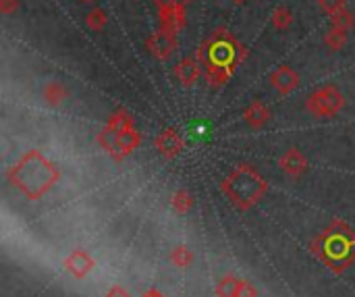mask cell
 I'll return each mask as SVG.
<instances>
[{"label":"cell","instance_id":"obj_4","mask_svg":"<svg viewBox=\"0 0 355 297\" xmlns=\"http://www.w3.org/2000/svg\"><path fill=\"white\" fill-rule=\"evenodd\" d=\"M225 192L229 194V198L239 206V208H252L254 204H258L266 189L268 183L262 179V175L250 167V164H239L227 179H225Z\"/></svg>","mask_w":355,"mask_h":297},{"label":"cell","instance_id":"obj_17","mask_svg":"<svg viewBox=\"0 0 355 297\" xmlns=\"http://www.w3.org/2000/svg\"><path fill=\"white\" fill-rule=\"evenodd\" d=\"M108 23V17H106V10H102L100 6L98 8H92L87 15H85V25L92 29V31H100L104 29Z\"/></svg>","mask_w":355,"mask_h":297},{"label":"cell","instance_id":"obj_29","mask_svg":"<svg viewBox=\"0 0 355 297\" xmlns=\"http://www.w3.org/2000/svg\"><path fill=\"white\" fill-rule=\"evenodd\" d=\"M81 2H96V0H81Z\"/></svg>","mask_w":355,"mask_h":297},{"label":"cell","instance_id":"obj_9","mask_svg":"<svg viewBox=\"0 0 355 297\" xmlns=\"http://www.w3.org/2000/svg\"><path fill=\"white\" fill-rule=\"evenodd\" d=\"M154 146H156V150L160 152V156H164V158H175V156L183 150L185 142H183V137H181L175 129H164V131H160V133L156 135Z\"/></svg>","mask_w":355,"mask_h":297},{"label":"cell","instance_id":"obj_16","mask_svg":"<svg viewBox=\"0 0 355 297\" xmlns=\"http://www.w3.org/2000/svg\"><path fill=\"white\" fill-rule=\"evenodd\" d=\"M270 21H272V25H275V29L285 31V29H289L291 23H293V12H291L287 6H277V8L272 10Z\"/></svg>","mask_w":355,"mask_h":297},{"label":"cell","instance_id":"obj_13","mask_svg":"<svg viewBox=\"0 0 355 297\" xmlns=\"http://www.w3.org/2000/svg\"><path fill=\"white\" fill-rule=\"evenodd\" d=\"M281 169H283L289 177H300V175H304V173L308 171V160H306V156H304L300 150L291 148V150L281 158Z\"/></svg>","mask_w":355,"mask_h":297},{"label":"cell","instance_id":"obj_3","mask_svg":"<svg viewBox=\"0 0 355 297\" xmlns=\"http://www.w3.org/2000/svg\"><path fill=\"white\" fill-rule=\"evenodd\" d=\"M98 144L114 158L123 160L127 158L133 150L139 148L141 135L135 129L133 117L127 110H116L108 119L106 127L98 133Z\"/></svg>","mask_w":355,"mask_h":297},{"label":"cell","instance_id":"obj_26","mask_svg":"<svg viewBox=\"0 0 355 297\" xmlns=\"http://www.w3.org/2000/svg\"><path fill=\"white\" fill-rule=\"evenodd\" d=\"M106 297H129V294H127L123 287H119V285H116V287H112V289L106 294Z\"/></svg>","mask_w":355,"mask_h":297},{"label":"cell","instance_id":"obj_5","mask_svg":"<svg viewBox=\"0 0 355 297\" xmlns=\"http://www.w3.org/2000/svg\"><path fill=\"white\" fill-rule=\"evenodd\" d=\"M308 110L314 114V117H320V119H331L335 114L341 112V108L345 106V98L341 94V90L333 83L329 85H322L318 87L306 102Z\"/></svg>","mask_w":355,"mask_h":297},{"label":"cell","instance_id":"obj_7","mask_svg":"<svg viewBox=\"0 0 355 297\" xmlns=\"http://www.w3.org/2000/svg\"><path fill=\"white\" fill-rule=\"evenodd\" d=\"M158 23L160 29L179 33L187 25V10L185 6H168V8H158Z\"/></svg>","mask_w":355,"mask_h":297},{"label":"cell","instance_id":"obj_20","mask_svg":"<svg viewBox=\"0 0 355 297\" xmlns=\"http://www.w3.org/2000/svg\"><path fill=\"white\" fill-rule=\"evenodd\" d=\"M191 204H193V200H191V196L187 194V192H177L175 196H173V208L179 212V214H185V212H189V208H191Z\"/></svg>","mask_w":355,"mask_h":297},{"label":"cell","instance_id":"obj_23","mask_svg":"<svg viewBox=\"0 0 355 297\" xmlns=\"http://www.w3.org/2000/svg\"><path fill=\"white\" fill-rule=\"evenodd\" d=\"M19 8V0H0V12L2 15H12Z\"/></svg>","mask_w":355,"mask_h":297},{"label":"cell","instance_id":"obj_2","mask_svg":"<svg viewBox=\"0 0 355 297\" xmlns=\"http://www.w3.org/2000/svg\"><path fill=\"white\" fill-rule=\"evenodd\" d=\"M58 177L60 173L54 162H50L40 150L25 152L8 173L10 185L27 200H40L42 196H46L54 187Z\"/></svg>","mask_w":355,"mask_h":297},{"label":"cell","instance_id":"obj_15","mask_svg":"<svg viewBox=\"0 0 355 297\" xmlns=\"http://www.w3.org/2000/svg\"><path fill=\"white\" fill-rule=\"evenodd\" d=\"M347 33H349V31H345V29H339V27H333V25H331V29H329V31H327V35H324V44H327V48H329V50H333V52L341 50V48L347 44Z\"/></svg>","mask_w":355,"mask_h":297},{"label":"cell","instance_id":"obj_14","mask_svg":"<svg viewBox=\"0 0 355 297\" xmlns=\"http://www.w3.org/2000/svg\"><path fill=\"white\" fill-rule=\"evenodd\" d=\"M69 98V92H67V87L60 83V81H50V83H46V87H44V100H46V104L48 106H60L64 100Z\"/></svg>","mask_w":355,"mask_h":297},{"label":"cell","instance_id":"obj_24","mask_svg":"<svg viewBox=\"0 0 355 297\" xmlns=\"http://www.w3.org/2000/svg\"><path fill=\"white\" fill-rule=\"evenodd\" d=\"M158 8H168V6H187L191 0H152Z\"/></svg>","mask_w":355,"mask_h":297},{"label":"cell","instance_id":"obj_1","mask_svg":"<svg viewBox=\"0 0 355 297\" xmlns=\"http://www.w3.org/2000/svg\"><path fill=\"white\" fill-rule=\"evenodd\" d=\"M196 58L206 67V79L212 87H223L245 58V48L227 27H216L206 44L196 52Z\"/></svg>","mask_w":355,"mask_h":297},{"label":"cell","instance_id":"obj_27","mask_svg":"<svg viewBox=\"0 0 355 297\" xmlns=\"http://www.w3.org/2000/svg\"><path fill=\"white\" fill-rule=\"evenodd\" d=\"M141 297H164V296H162L160 291H156V289H152V291H146V294H144V296H141Z\"/></svg>","mask_w":355,"mask_h":297},{"label":"cell","instance_id":"obj_19","mask_svg":"<svg viewBox=\"0 0 355 297\" xmlns=\"http://www.w3.org/2000/svg\"><path fill=\"white\" fill-rule=\"evenodd\" d=\"M331 25H333V27H339V29H345V31L354 29V25H355L354 12H352L349 8H345V10H341V12L333 15V17H331Z\"/></svg>","mask_w":355,"mask_h":297},{"label":"cell","instance_id":"obj_11","mask_svg":"<svg viewBox=\"0 0 355 297\" xmlns=\"http://www.w3.org/2000/svg\"><path fill=\"white\" fill-rule=\"evenodd\" d=\"M67 271L75 277V279H83L92 269H94V260L89 258L87 252L83 250H75L69 258H67Z\"/></svg>","mask_w":355,"mask_h":297},{"label":"cell","instance_id":"obj_12","mask_svg":"<svg viewBox=\"0 0 355 297\" xmlns=\"http://www.w3.org/2000/svg\"><path fill=\"white\" fill-rule=\"evenodd\" d=\"M243 119H245V123H248L250 127H254V129H262V127L270 121V108H268L264 102L254 100V102L245 108Z\"/></svg>","mask_w":355,"mask_h":297},{"label":"cell","instance_id":"obj_22","mask_svg":"<svg viewBox=\"0 0 355 297\" xmlns=\"http://www.w3.org/2000/svg\"><path fill=\"white\" fill-rule=\"evenodd\" d=\"M318 4H320V8H322L327 15H331V17L347 8V6H345V0H318Z\"/></svg>","mask_w":355,"mask_h":297},{"label":"cell","instance_id":"obj_18","mask_svg":"<svg viewBox=\"0 0 355 297\" xmlns=\"http://www.w3.org/2000/svg\"><path fill=\"white\" fill-rule=\"evenodd\" d=\"M241 287V281L235 277H225L220 279V283L216 285V296L218 297H237Z\"/></svg>","mask_w":355,"mask_h":297},{"label":"cell","instance_id":"obj_25","mask_svg":"<svg viewBox=\"0 0 355 297\" xmlns=\"http://www.w3.org/2000/svg\"><path fill=\"white\" fill-rule=\"evenodd\" d=\"M256 287L252 285V283H245V281H241V287H239V294L237 297H256Z\"/></svg>","mask_w":355,"mask_h":297},{"label":"cell","instance_id":"obj_28","mask_svg":"<svg viewBox=\"0 0 355 297\" xmlns=\"http://www.w3.org/2000/svg\"><path fill=\"white\" fill-rule=\"evenodd\" d=\"M231 2H237V4H241V2H245V0H231Z\"/></svg>","mask_w":355,"mask_h":297},{"label":"cell","instance_id":"obj_21","mask_svg":"<svg viewBox=\"0 0 355 297\" xmlns=\"http://www.w3.org/2000/svg\"><path fill=\"white\" fill-rule=\"evenodd\" d=\"M171 260H173V264H175V266L185 269V266H189V264H191L193 256H191V252H189L187 248H175V250H173V254H171Z\"/></svg>","mask_w":355,"mask_h":297},{"label":"cell","instance_id":"obj_6","mask_svg":"<svg viewBox=\"0 0 355 297\" xmlns=\"http://www.w3.org/2000/svg\"><path fill=\"white\" fill-rule=\"evenodd\" d=\"M175 48H177V37L171 31L158 29L156 33H152L148 37V50L158 60H168L173 56Z\"/></svg>","mask_w":355,"mask_h":297},{"label":"cell","instance_id":"obj_8","mask_svg":"<svg viewBox=\"0 0 355 297\" xmlns=\"http://www.w3.org/2000/svg\"><path fill=\"white\" fill-rule=\"evenodd\" d=\"M202 67H204V65H202L196 56L183 58V60H179L177 67H175V77H177V81H179L183 87H193V85L200 81V77H202Z\"/></svg>","mask_w":355,"mask_h":297},{"label":"cell","instance_id":"obj_10","mask_svg":"<svg viewBox=\"0 0 355 297\" xmlns=\"http://www.w3.org/2000/svg\"><path fill=\"white\" fill-rule=\"evenodd\" d=\"M270 85L281 96H287V94H291L300 85V75L289 65H283V67H279L277 71L270 73Z\"/></svg>","mask_w":355,"mask_h":297}]
</instances>
